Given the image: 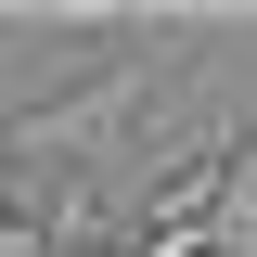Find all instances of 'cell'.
<instances>
[{
    "mask_svg": "<svg viewBox=\"0 0 257 257\" xmlns=\"http://www.w3.org/2000/svg\"><path fill=\"white\" fill-rule=\"evenodd\" d=\"M155 103V64H103L90 90H64V103H26V116H0V167L13 155H103L128 116Z\"/></svg>",
    "mask_w": 257,
    "mask_h": 257,
    "instance_id": "1",
    "label": "cell"
},
{
    "mask_svg": "<svg viewBox=\"0 0 257 257\" xmlns=\"http://www.w3.org/2000/svg\"><path fill=\"white\" fill-rule=\"evenodd\" d=\"M206 257H257V128L219 155V206H206Z\"/></svg>",
    "mask_w": 257,
    "mask_h": 257,
    "instance_id": "2",
    "label": "cell"
}]
</instances>
